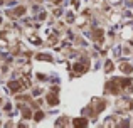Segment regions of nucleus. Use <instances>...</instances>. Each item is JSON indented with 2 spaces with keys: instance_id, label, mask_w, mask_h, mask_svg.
<instances>
[{
  "instance_id": "7ed1b4c3",
  "label": "nucleus",
  "mask_w": 133,
  "mask_h": 128,
  "mask_svg": "<svg viewBox=\"0 0 133 128\" xmlns=\"http://www.w3.org/2000/svg\"><path fill=\"white\" fill-rule=\"evenodd\" d=\"M72 125H74V126H86V125H88V120H84V118H76L74 120V122H72Z\"/></svg>"
},
{
  "instance_id": "39448f33",
  "label": "nucleus",
  "mask_w": 133,
  "mask_h": 128,
  "mask_svg": "<svg viewBox=\"0 0 133 128\" xmlns=\"http://www.w3.org/2000/svg\"><path fill=\"white\" fill-rule=\"evenodd\" d=\"M14 12H15V15H24V12H25V7H17Z\"/></svg>"
},
{
  "instance_id": "6e6552de",
  "label": "nucleus",
  "mask_w": 133,
  "mask_h": 128,
  "mask_svg": "<svg viewBox=\"0 0 133 128\" xmlns=\"http://www.w3.org/2000/svg\"><path fill=\"white\" fill-rule=\"evenodd\" d=\"M30 116H32V113H30L29 110H24V118L27 120V118H30Z\"/></svg>"
},
{
  "instance_id": "423d86ee",
  "label": "nucleus",
  "mask_w": 133,
  "mask_h": 128,
  "mask_svg": "<svg viewBox=\"0 0 133 128\" xmlns=\"http://www.w3.org/2000/svg\"><path fill=\"white\" fill-rule=\"evenodd\" d=\"M42 118H44V113L42 111H37L36 115H34V120H36V122H41Z\"/></svg>"
},
{
  "instance_id": "20e7f679",
  "label": "nucleus",
  "mask_w": 133,
  "mask_h": 128,
  "mask_svg": "<svg viewBox=\"0 0 133 128\" xmlns=\"http://www.w3.org/2000/svg\"><path fill=\"white\" fill-rule=\"evenodd\" d=\"M86 69H88V66H86V64H83V63L74 64V71H76V72H84Z\"/></svg>"
},
{
  "instance_id": "0eeeda50",
  "label": "nucleus",
  "mask_w": 133,
  "mask_h": 128,
  "mask_svg": "<svg viewBox=\"0 0 133 128\" xmlns=\"http://www.w3.org/2000/svg\"><path fill=\"white\" fill-rule=\"evenodd\" d=\"M39 59H44V61H51V56H47V54H39Z\"/></svg>"
},
{
  "instance_id": "f257e3e1",
  "label": "nucleus",
  "mask_w": 133,
  "mask_h": 128,
  "mask_svg": "<svg viewBox=\"0 0 133 128\" xmlns=\"http://www.w3.org/2000/svg\"><path fill=\"white\" fill-rule=\"evenodd\" d=\"M47 103L49 105H57V95H56V93H49L47 95Z\"/></svg>"
},
{
  "instance_id": "f03ea898",
  "label": "nucleus",
  "mask_w": 133,
  "mask_h": 128,
  "mask_svg": "<svg viewBox=\"0 0 133 128\" xmlns=\"http://www.w3.org/2000/svg\"><path fill=\"white\" fill-rule=\"evenodd\" d=\"M9 88H10V91L17 93V91L20 89V83H19V81H10V83H9Z\"/></svg>"
}]
</instances>
